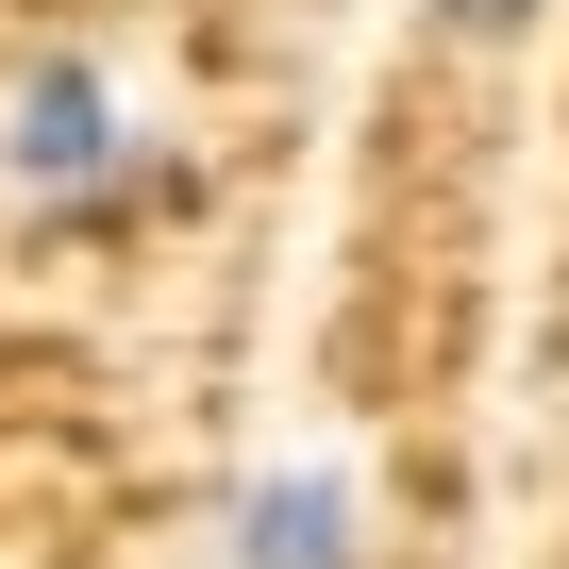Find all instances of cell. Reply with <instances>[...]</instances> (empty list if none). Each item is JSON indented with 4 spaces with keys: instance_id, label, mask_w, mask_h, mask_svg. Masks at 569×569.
Listing matches in <instances>:
<instances>
[{
    "instance_id": "cell-2",
    "label": "cell",
    "mask_w": 569,
    "mask_h": 569,
    "mask_svg": "<svg viewBox=\"0 0 569 569\" xmlns=\"http://www.w3.org/2000/svg\"><path fill=\"white\" fill-rule=\"evenodd\" d=\"M234 569H369V486H352L336 452L268 469V486L234 502Z\"/></svg>"
},
{
    "instance_id": "cell-3",
    "label": "cell",
    "mask_w": 569,
    "mask_h": 569,
    "mask_svg": "<svg viewBox=\"0 0 569 569\" xmlns=\"http://www.w3.org/2000/svg\"><path fill=\"white\" fill-rule=\"evenodd\" d=\"M536 18H552V0H436V34H469V51H519Z\"/></svg>"
},
{
    "instance_id": "cell-1",
    "label": "cell",
    "mask_w": 569,
    "mask_h": 569,
    "mask_svg": "<svg viewBox=\"0 0 569 569\" xmlns=\"http://www.w3.org/2000/svg\"><path fill=\"white\" fill-rule=\"evenodd\" d=\"M0 168H18V201H34V218H134V201L168 184V151L118 118V84H101L84 51H51V68L18 84V118H0Z\"/></svg>"
}]
</instances>
